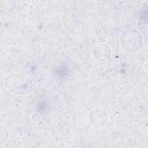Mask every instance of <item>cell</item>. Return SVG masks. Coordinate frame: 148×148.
Segmentation results:
<instances>
[{
    "label": "cell",
    "mask_w": 148,
    "mask_h": 148,
    "mask_svg": "<svg viewBox=\"0 0 148 148\" xmlns=\"http://www.w3.org/2000/svg\"><path fill=\"white\" fill-rule=\"evenodd\" d=\"M5 86L10 92L18 95H25L31 93L34 89V83L28 76L11 73L6 76Z\"/></svg>",
    "instance_id": "6da1fadb"
},
{
    "label": "cell",
    "mask_w": 148,
    "mask_h": 148,
    "mask_svg": "<svg viewBox=\"0 0 148 148\" xmlns=\"http://www.w3.org/2000/svg\"><path fill=\"white\" fill-rule=\"evenodd\" d=\"M32 5L36 8H40L45 6L47 3V1H31Z\"/></svg>",
    "instance_id": "8992f818"
},
{
    "label": "cell",
    "mask_w": 148,
    "mask_h": 148,
    "mask_svg": "<svg viewBox=\"0 0 148 148\" xmlns=\"http://www.w3.org/2000/svg\"><path fill=\"white\" fill-rule=\"evenodd\" d=\"M119 42L124 50L130 53H135L143 47L144 39L139 31L130 28L124 30L121 34Z\"/></svg>",
    "instance_id": "7a4b0ae2"
},
{
    "label": "cell",
    "mask_w": 148,
    "mask_h": 148,
    "mask_svg": "<svg viewBox=\"0 0 148 148\" xmlns=\"http://www.w3.org/2000/svg\"><path fill=\"white\" fill-rule=\"evenodd\" d=\"M9 132L8 129L3 124L1 125L0 131V146H2L6 143L9 139Z\"/></svg>",
    "instance_id": "5b68a950"
},
{
    "label": "cell",
    "mask_w": 148,
    "mask_h": 148,
    "mask_svg": "<svg viewBox=\"0 0 148 148\" xmlns=\"http://www.w3.org/2000/svg\"><path fill=\"white\" fill-rule=\"evenodd\" d=\"M88 120L89 123L92 127L101 129L108 124L109 122V115L105 109L96 108L90 112L88 115Z\"/></svg>",
    "instance_id": "3957f363"
},
{
    "label": "cell",
    "mask_w": 148,
    "mask_h": 148,
    "mask_svg": "<svg viewBox=\"0 0 148 148\" xmlns=\"http://www.w3.org/2000/svg\"><path fill=\"white\" fill-rule=\"evenodd\" d=\"M92 55L97 61L104 62L111 58L112 50L108 45L98 43L94 46L92 50Z\"/></svg>",
    "instance_id": "277c9868"
}]
</instances>
